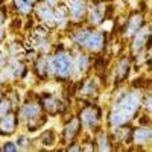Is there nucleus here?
I'll return each mask as SVG.
<instances>
[{
  "label": "nucleus",
  "mask_w": 152,
  "mask_h": 152,
  "mask_svg": "<svg viewBox=\"0 0 152 152\" xmlns=\"http://www.w3.org/2000/svg\"><path fill=\"white\" fill-rule=\"evenodd\" d=\"M35 79L38 82H46L50 81V72H49V53H40L32 62H31V69H29Z\"/></svg>",
  "instance_id": "nucleus-20"
},
{
  "label": "nucleus",
  "mask_w": 152,
  "mask_h": 152,
  "mask_svg": "<svg viewBox=\"0 0 152 152\" xmlns=\"http://www.w3.org/2000/svg\"><path fill=\"white\" fill-rule=\"evenodd\" d=\"M73 53V67H75V79L85 76L88 73H91L93 69V56L90 53L84 52V50L72 47Z\"/></svg>",
  "instance_id": "nucleus-15"
},
{
  "label": "nucleus",
  "mask_w": 152,
  "mask_h": 152,
  "mask_svg": "<svg viewBox=\"0 0 152 152\" xmlns=\"http://www.w3.org/2000/svg\"><path fill=\"white\" fill-rule=\"evenodd\" d=\"M107 129L110 132V138H111V142H113L114 149H129L132 123L113 126V128H107Z\"/></svg>",
  "instance_id": "nucleus-14"
},
{
  "label": "nucleus",
  "mask_w": 152,
  "mask_h": 152,
  "mask_svg": "<svg viewBox=\"0 0 152 152\" xmlns=\"http://www.w3.org/2000/svg\"><path fill=\"white\" fill-rule=\"evenodd\" d=\"M76 116H78L84 132H96L97 129L104 128V108L100 107L97 102H91L85 107L76 108Z\"/></svg>",
  "instance_id": "nucleus-5"
},
{
  "label": "nucleus",
  "mask_w": 152,
  "mask_h": 152,
  "mask_svg": "<svg viewBox=\"0 0 152 152\" xmlns=\"http://www.w3.org/2000/svg\"><path fill=\"white\" fill-rule=\"evenodd\" d=\"M6 38H8L6 31H5L3 28H0V49L3 47V44H5V41H6Z\"/></svg>",
  "instance_id": "nucleus-31"
},
{
  "label": "nucleus",
  "mask_w": 152,
  "mask_h": 152,
  "mask_svg": "<svg viewBox=\"0 0 152 152\" xmlns=\"http://www.w3.org/2000/svg\"><path fill=\"white\" fill-rule=\"evenodd\" d=\"M104 87V82L93 72L85 76H81V78L75 79V99H85L96 102L102 94Z\"/></svg>",
  "instance_id": "nucleus-4"
},
{
  "label": "nucleus",
  "mask_w": 152,
  "mask_h": 152,
  "mask_svg": "<svg viewBox=\"0 0 152 152\" xmlns=\"http://www.w3.org/2000/svg\"><path fill=\"white\" fill-rule=\"evenodd\" d=\"M108 47H110L108 34L102 29H99V28H91V31L87 35L81 50H84V52L94 56V55H99V53H105L108 50Z\"/></svg>",
  "instance_id": "nucleus-9"
},
{
  "label": "nucleus",
  "mask_w": 152,
  "mask_h": 152,
  "mask_svg": "<svg viewBox=\"0 0 152 152\" xmlns=\"http://www.w3.org/2000/svg\"><path fill=\"white\" fill-rule=\"evenodd\" d=\"M35 2H38V0H35Z\"/></svg>",
  "instance_id": "nucleus-34"
},
{
  "label": "nucleus",
  "mask_w": 152,
  "mask_h": 152,
  "mask_svg": "<svg viewBox=\"0 0 152 152\" xmlns=\"http://www.w3.org/2000/svg\"><path fill=\"white\" fill-rule=\"evenodd\" d=\"M82 132H84V129H82V125H81L78 116L76 114H70V117H67L64 120L62 129L59 132V145L66 146L72 142L79 140Z\"/></svg>",
  "instance_id": "nucleus-12"
},
{
  "label": "nucleus",
  "mask_w": 152,
  "mask_h": 152,
  "mask_svg": "<svg viewBox=\"0 0 152 152\" xmlns=\"http://www.w3.org/2000/svg\"><path fill=\"white\" fill-rule=\"evenodd\" d=\"M0 151H3V152H18V148H17L15 140H6L5 143H2Z\"/></svg>",
  "instance_id": "nucleus-26"
},
{
  "label": "nucleus",
  "mask_w": 152,
  "mask_h": 152,
  "mask_svg": "<svg viewBox=\"0 0 152 152\" xmlns=\"http://www.w3.org/2000/svg\"><path fill=\"white\" fill-rule=\"evenodd\" d=\"M64 3L67 6L72 24L85 23V17H87V11H88L90 0H64Z\"/></svg>",
  "instance_id": "nucleus-16"
},
{
  "label": "nucleus",
  "mask_w": 152,
  "mask_h": 152,
  "mask_svg": "<svg viewBox=\"0 0 152 152\" xmlns=\"http://www.w3.org/2000/svg\"><path fill=\"white\" fill-rule=\"evenodd\" d=\"M111 11H113V5L108 0H91L90 5H88L85 24L91 28H100L108 20Z\"/></svg>",
  "instance_id": "nucleus-8"
},
{
  "label": "nucleus",
  "mask_w": 152,
  "mask_h": 152,
  "mask_svg": "<svg viewBox=\"0 0 152 152\" xmlns=\"http://www.w3.org/2000/svg\"><path fill=\"white\" fill-rule=\"evenodd\" d=\"M53 24H55V29L58 31H66L72 24L64 0L61 3H58L56 6H53Z\"/></svg>",
  "instance_id": "nucleus-21"
},
{
  "label": "nucleus",
  "mask_w": 152,
  "mask_h": 152,
  "mask_svg": "<svg viewBox=\"0 0 152 152\" xmlns=\"http://www.w3.org/2000/svg\"><path fill=\"white\" fill-rule=\"evenodd\" d=\"M18 128H20V119L17 110L5 114V116H0V137L3 138L12 137L14 134H17Z\"/></svg>",
  "instance_id": "nucleus-19"
},
{
  "label": "nucleus",
  "mask_w": 152,
  "mask_h": 152,
  "mask_svg": "<svg viewBox=\"0 0 152 152\" xmlns=\"http://www.w3.org/2000/svg\"><path fill=\"white\" fill-rule=\"evenodd\" d=\"M17 114L20 119V125L24 126L26 132L35 134L41 131L46 123L49 122V116L43 111V107L40 104L37 93H28L24 94L17 107Z\"/></svg>",
  "instance_id": "nucleus-1"
},
{
  "label": "nucleus",
  "mask_w": 152,
  "mask_h": 152,
  "mask_svg": "<svg viewBox=\"0 0 152 152\" xmlns=\"http://www.w3.org/2000/svg\"><path fill=\"white\" fill-rule=\"evenodd\" d=\"M38 99L43 107V111L49 117H58V116H66L70 113L72 102L62 99L61 96L52 93V91H41L38 93Z\"/></svg>",
  "instance_id": "nucleus-6"
},
{
  "label": "nucleus",
  "mask_w": 152,
  "mask_h": 152,
  "mask_svg": "<svg viewBox=\"0 0 152 152\" xmlns=\"http://www.w3.org/2000/svg\"><path fill=\"white\" fill-rule=\"evenodd\" d=\"M9 56H8V53L5 52L3 49H0V73H2L3 70H5V67L8 66V62H9Z\"/></svg>",
  "instance_id": "nucleus-28"
},
{
  "label": "nucleus",
  "mask_w": 152,
  "mask_h": 152,
  "mask_svg": "<svg viewBox=\"0 0 152 152\" xmlns=\"http://www.w3.org/2000/svg\"><path fill=\"white\" fill-rule=\"evenodd\" d=\"M8 17H9V11L6 9L5 5H2V6H0V28H3L6 24Z\"/></svg>",
  "instance_id": "nucleus-29"
},
{
  "label": "nucleus",
  "mask_w": 152,
  "mask_h": 152,
  "mask_svg": "<svg viewBox=\"0 0 152 152\" xmlns=\"http://www.w3.org/2000/svg\"><path fill=\"white\" fill-rule=\"evenodd\" d=\"M149 23V17H148V9H132L129 11L126 17L123 18V23H122V28H120V40H123L125 43L129 40V38L137 32L140 31L145 24Z\"/></svg>",
  "instance_id": "nucleus-7"
},
{
  "label": "nucleus",
  "mask_w": 152,
  "mask_h": 152,
  "mask_svg": "<svg viewBox=\"0 0 152 152\" xmlns=\"http://www.w3.org/2000/svg\"><path fill=\"white\" fill-rule=\"evenodd\" d=\"M15 143L18 151H32L34 149V137L29 132H21L17 135Z\"/></svg>",
  "instance_id": "nucleus-24"
},
{
  "label": "nucleus",
  "mask_w": 152,
  "mask_h": 152,
  "mask_svg": "<svg viewBox=\"0 0 152 152\" xmlns=\"http://www.w3.org/2000/svg\"><path fill=\"white\" fill-rule=\"evenodd\" d=\"M59 145V134L55 129H41L34 137V149L37 151H49Z\"/></svg>",
  "instance_id": "nucleus-18"
},
{
  "label": "nucleus",
  "mask_w": 152,
  "mask_h": 152,
  "mask_svg": "<svg viewBox=\"0 0 152 152\" xmlns=\"http://www.w3.org/2000/svg\"><path fill=\"white\" fill-rule=\"evenodd\" d=\"M32 17L35 20V23L44 24V26L50 28L55 31V24H53V8L49 6L44 0H38L34 5V11H32Z\"/></svg>",
  "instance_id": "nucleus-17"
},
{
  "label": "nucleus",
  "mask_w": 152,
  "mask_h": 152,
  "mask_svg": "<svg viewBox=\"0 0 152 152\" xmlns=\"http://www.w3.org/2000/svg\"><path fill=\"white\" fill-rule=\"evenodd\" d=\"M62 151H66V152H82V146H81V142L79 140H76V142H72L69 145L64 146V149Z\"/></svg>",
  "instance_id": "nucleus-27"
},
{
  "label": "nucleus",
  "mask_w": 152,
  "mask_h": 152,
  "mask_svg": "<svg viewBox=\"0 0 152 152\" xmlns=\"http://www.w3.org/2000/svg\"><path fill=\"white\" fill-rule=\"evenodd\" d=\"M35 0H11V8L14 11V14L23 18H28L32 15Z\"/></svg>",
  "instance_id": "nucleus-23"
},
{
  "label": "nucleus",
  "mask_w": 152,
  "mask_h": 152,
  "mask_svg": "<svg viewBox=\"0 0 152 152\" xmlns=\"http://www.w3.org/2000/svg\"><path fill=\"white\" fill-rule=\"evenodd\" d=\"M44 2H46L49 6H52V8H53V6H56L58 3H61L62 0H44Z\"/></svg>",
  "instance_id": "nucleus-32"
},
{
  "label": "nucleus",
  "mask_w": 152,
  "mask_h": 152,
  "mask_svg": "<svg viewBox=\"0 0 152 152\" xmlns=\"http://www.w3.org/2000/svg\"><path fill=\"white\" fill-rule=\"evenodd\" d=\"M93 140H94L96 151H99V152L114 151L113 142L110 138V132H108V129L105 128V126H104V128H100V129H97L96 132H93Z\"/></svg>",
  "instance_id": "nucleus-22"
},
{
  "label": "nucleus",
  "mask_w": 152,
  "mask_h": 152,
  "mask_svg": "<svg viewBox=\"0 0 152 152\" xmlns=\"http://www.w3.org/2000/svg\"><path fill=\"white\" fill-rule=\"evenodd\" d=\"M3 3H5V0H0V6H2Z\"/></svg>",
  "instance_id": "nucleus-33"
},
{
  "label": "nucleus",
  "mask_w": 152,
  "mask_h": 152,
  "mask_svg": "<svg viewBox=\"0 0 152 152\" xmlns=\"http://www.w3.org/2000/svg\"><path fill=\"white\" fill-rule=\"evenodd\" d=\"M149 44H151V23L145 24L140 31H137L129 40L126 41V46H128V55L132 58L138 53L145 52Z\"/></svg>",
  "instance_id": "nucleus-13"
},
{
  "label": "nucleus",
  "mask_w": 152,
  "mask_h": 152,
  "mask_svg": "<svg viewBox=\"0 0 152 152\" xmlns=\"http://www.w3.org/2000/svg\"><path fill=\"white\" fill-rule=\"evenodd\" d=\"M0 75L8 84H18L26 79V76L29 75V66L24 59L11 58L8 66Z\"/></svg>",
  "instance_id": "nucleus-10"
},
{
  "label": "nucleus",
  "mask_w": 152,
  "mask_h": 152,
  "mask_svg": "<svg viewBox=\"0 0 152 152\" xmlns=\"http://www.w3.org/2000/svg\"><path fill=\"white\" fill-rule=\"evenodd\" d=\"M152 145V128L151 125H134L131 131L129 149L132 151H149Z\"/></svg>",
  "instance_id": "nucleus-11"
},
{
  "label": "nucleus",
  "mask_w": 152,
  "mask_h": 152,
  "mask_svg": "<svg viewBox=\"0 0 152 152\" xmlns=\"http://www.w3.org/2000/svg\"><path fill=\"white\" fill-rule=\"evenodd\" d=\"M6 82H5V79L2 78V75H0V99H2L3 96H5V91H6Z\"/></svg>",
  "instance_id": "nucleus-30"
},
{
  "label": "nucleus",
  "mask_w": 152,
  "mask_h": 152,
  "mask_svg": "<svg viewBox=\"0 0 152 152\" xmlns=\"http://www.w3.org/2000/svg\"><path fill=\"white\" fill-rule=\"evenodd\" d=\"M14 110H17V105L14 104V100H12L8 94H5L0 99V116H5V114L14 111Z\"/></svg>",
  "instance_id": "nucleus-25"
},
{
  "label": "nucleus",
  "mask_w": 152,
  "mask_h": 152,
  "mask_svg": "<svg viewBox=\"0 0 152 152\" xmlns=\"http://www.w3.org/2000/svg\"><path fill=\"white\" fill-rule=\"evenodd\" d=\"M49 72L50 81L67 84L75 79L73 53L72 47L64 43H53L52 52L49 53Z\"/></svg>",
  "instance_id": "nucleus-2"
},
{
  "label": "nucleus",
  "mask_w": 152,
  "mask_h": 152,
  "mask_svg": "<svg viewBox=\"0 0 152 152\" xmlns=\"http://www.w3.org/2000/svg\"><path fill=\"white\" fill-rule=\"evenodd\" d=\"M132 72H134L132 58L128 53H119L114 58V61L111 62V66L108 67L107 82H110L111 88L122 85V84H126L129 81Z\"/></svg>",
  "instance_id": "nucleus-3"
}]
</instances>
